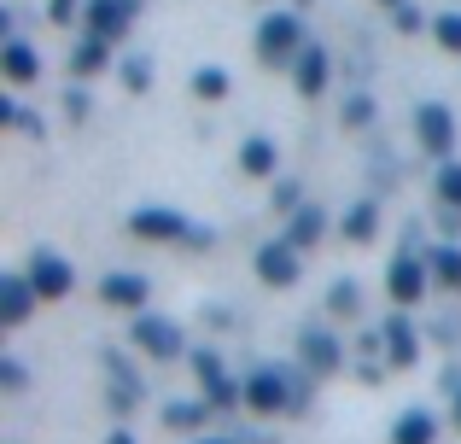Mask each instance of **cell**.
I'll use <instances>...</instances> for the list:
<instances>
[{"mask_svg":"<svg viewBox=\"0 0 461 444\" xmlns=\"http://www.w3.org/2000/svg\"><path fill=\"white\" fill-rule=\"evenodd\" d=\"M298 275H304V258H298V246L293 240H263L258 246V281L263 286H293Z\"/></svg>","mask_w":461,"mask_h":444,"instance_id":"cell-9","label":"cell"},{"mask_svg":"<svg viewBox=\"0 0 461 444\" xmlns=\"http://www.w3.org/2000/svg\"><path fill=\"white\" fill-rule=\"evenodd\" d=\"M432 286V263L420 258V251H403V258L392 263V275H385V293L397 298V310H415L420 298H427Z\"/></svg>","mask_w":461,"mask_h":444,"instance_id":"cell-7","label":"cell"},{"mask_svg":"<svg viewBox=\"0 0 461 444\" xmlns=\"http://www.w3.org/2000/svg\"><path fill=\"white\" fill-rule=\"evenodd\" d=\"M228 94H234V77H228L222 65H199L193 70V100L216 105V100H228Z\"/></svg>","mask_w":461,"mask_h":444,"instance_id":"cell-22","label":"cell"},{"mask_svg":"<svg viewBox=\"0 0 461 444\" xmlns=\"http://www.w3.org/2000/svg\"><path fill=\"white\" fill-rule=\"evenodd\" d=\"M65 112H70V117H88V88H82V82L65 94Z\"/></svg>","mask_w":461,"mask_h":444,"instance_id":"cell-36","label":"cell"},{"mask_svg":"<svg viewBox=\"0 0 461 444\" xmlns=\"http://www.w3.org/2000/svg\"><path fill=\"white\" fill-rule=\"evenodd\" d=\"M321 234H327V211H321V205H298L293 222H286V240H293L298 251H310Z\"/></svg>","mask_w":461,"mask_h":444,"instance_id":"cell-21","label":"cell"},{"mask_svg":"<svg viewBox=\"0 0 461 444\" xmlns=\"http://www.w3.org/2000/svg\"><path fill=\"white\" fill-rule=\"evenodd\" d=\"M199 444H234V439H199Z\"/></svg>","mask_w":461,"mask_h":444,"instance_id":"cell-38","label":"cell"},{"mask_svg":"<svg viewBox=\"0 0 461 444\" xmlns=\"http://www.w3.org/2000/svg\"><path fill=\"white\" fill-rule=\"evenodd\" d=\"M327 304H333V316H357V281H339Z\"/></svg>","mask_w":461,"mask_h":444,"instance_id":"cell-30","label":"cell"},{"mask_svg":"<svg viewBox=\"0 0 461 444\" xmlns=\"http://www.w3.org/2000/svg\"><path fill=\"white\" fill-rule=\"evenodd\" d=\"M392 12H397V30H403V35H415V30H420V23H427V18H420V12H415V6H409V0H397V6H392Z\"/></svg>","mask_w":461,"mask_h":444,"instance_id":"cell-34","label":"cell"},{"mask_svg":"<svg viewBox=\"0 0 461 444\" xmlns=\"http://www.w3.org/2000/svg\"><path fill=\"white\" fill-rule=\"evenodd\" d=\"M392 444H438V415L432 410H403L392 427Z\"/></svg>","mask_w":461,"mask_h":444,"instance_id":"cell-20","label":"cell"},{"mask_svg":"<svg viewBox=\"0 0 461 444\" xmlns=\"http://www.w3.org/2000/svg\"><path fill=\"white\" fill-rule=\"evenodd\" d=\"M129 345L135 351H147V357H158V363H176L181 357V328L169 316H152V310H135V328H129Z\"/></svg>","mask_w":461,"mask_h":444,"instance_id":"cell-5","label":"cell"},{"mask_svg":"<svg viewBox=\"0 0 461 444\" xmlns=\"http://www.w3.org/2000/svg\"><path fill=\"white\" fill-rule=\"evenodd\" d=\"M298 205H304V199H298V182H275V211H281V217H293Z\"/></svg>","mask_w":461,"mask_h":444,"instance_id":"cell-32","label":"cell"},{"mask_svg":"<svg viewBox=\"0 0 461 444\" xmlns=\"http://www.w3.org/2000/svg\"><path fill=\"white\" fill-rule=\"evenodd\" d=\"M0 77H6L12 88L35 82V77H41V59H35V47H30V41H6V47H0Z\"/></svg>","mask_w":461,"mask_h":444,"instance_id":"cell-15","label":"cell"},{"mask_svg":"<svg viewBox=\"0 0 461 444\" xmlns=\"http://www.w3.org/2000/svg\"><path fill=\"white\" fill-rule=\"evenodd\" d=\"M70 18H82L77 0H47V23H70Z\"/></svg>","mask_w":461,"mask_h":444,"instance_id":"cell-35","label":"cell"},{"mask_svg":"<svg viewBox=\"0 0 461 444\" xmlns=\"http://www.w3.org/2000/svg\"><path fill=\"white\" fill-rule=\"evenodd\" d=\"M456 427H461V392H456Z\"/></svg>","mask_w":461,"mask_h":444,"instance_id":"cell-39","label":"cell"},{"mask_svg":"<svg viewBox=\"0 0 461 444\" xmlns=\"http://www.w3.org/2000/svg\"><path fill=\"white\" fill-rule=\"evenodd\" d=\"M432 35H438L444 53H461V12H438V18H432Z\"/></svg>","mask_w":461,"mask_h":444,"instance_id":"cell-28","label":"cell"},{"mask_svg":"<svg viewBox=\"0 0 461 444\" xmlns=\"http://www.w3.org/2000/svg\"><path fill=\"white\" fill-rule=\"evenodd\" d=\"M304 363H310V375H339V368H345V345L327 328H310L304 333Z\"/></svg>","mask_w":461,"mask_h":444,"instance_id":"cell-13","label":"cell"},{"mask_svg":"<svg viewBox=\"0 0 461 444\" xmlns=\"http://www.w3.org/2000/svg\"><path fill=\"white\" fill-rule=\"evenodd\" d=\"M368 117H374V100H368V94H357V100L345 105V123H350V129H362Z\"/></svg>","mask_w":461,"mask_h":444,"instance_id":"cell-33","label":"cell"},{"mask_svg":"<svg viewBox=\"0 0 461 444\" xmlns=\"http://www.w3.org/2000/svg\"><path fill=\"white\" fill-rule=\"evenodd\" d=\"M304 18L298 12H269V18L258 23V59L263 65H275V70H286V65H298V53H304Z\"/></svg>","mask_w":461,"mask_h":444,"instance_id":"cell-3","label":"cell"},{"mask_svg":"<svg viewBox=\"0 0 461 444\" xmlns=\"http://www.w3.org/2000/svg\"><path fill=\"white\" fill-rule=\"evenodd\" d=\"M123 88H129V94H147V88H152V59H147V53L123 59Z\"/></svg>","mask_w":461,"mask_h":444,"instance_id":"cell-27","label":"cell"},{"mask_svg":"<svg viewBox=\"0 0 461 444\" xmlns=\"http://www.w3.org/2000/svg\"><path fill=\"white\" fill-rule=\"evenodd\" d=\"M415 140H420L427 159H450V152H456V112L438 105V100L415 105Z\"/></svg>","mask_w":461,"mask_h":444,"instance_id":"cell-6","label":"cell"},{"mask_svg":"<svg viewBox=\"0 0 461 444\" xmlns=\"http://www.w3.org/2000/svg\"><path fill=\"white\" fill-rule=\"evenodd\" d=\"M327 77H333V65H327V47H304L293 65V82L304 100H315V94H327Z\"/></svg>","mask_w":461,"mask_h":444,"instance_id":"cell-14","label":"cell"},{"mask_svg":"<svg viewBox=\"0 0 461 444\" xmlns=\"http://www.w3.org/2000/svg\"><path fill=\"white\" fill-rule=\"evenodd\" d=\"M380 333H385V357H392V368L420 363V340H415V328H409V316H392Z\"/></svg>","mask_w":461,"mask_h":444,"instance_id":"cell-16","label":"cell"},{"mask_svg":"<svg viewBox=\"0 0 461 444\" xmlns=\"http://www.w3.org/2000/svg\"><path fill=\"white\" fill-rule=\"evenodd\" d=\"M41 304V293H35L30 275H0V328H23L30 322V310Z\"/></svg>","mask_w":461,"mask_h":444,"instance_id":"cell-11","label":"cell"},{"mask_svg":"<svg viewBox=\"0 0 461 444\" xmlns=\"http://www.w3.org/2000/svg\"><path fill=\"white\" fill-rule=\"evenodd\" d=\"M0 123L23 129L30 140H47V123H41V117H30V105H18V100H0Z\"/></svg>","mask_w":461,"mask_h":444,"instance_id":"cell-26","label":"cell"},{"mask_svg":"<svg viewBox=\"0 0 461 444\" xmlns=\"http://www.w3.org/2000/svg\"><path fill=\"white\" fill-rule=\"evenodd\" d=\"M204 415H211V398H181L164 410V427L169 433H193V427H204Z\"/></svg>","mask_w":461,"mask_h":444,"instance_id":"cell-23","label":"cell"},{"mask_svg":"<svg viewBox=\"0 0 461 444\" xmlns=\"http://www.w3.org/2000/svg\"><path fill=\"white\" fill-rule=\"evenodd\" d=\"M129 234H135V240H169V246H193V251H211L216 246L211 228L193 222V217H181V211H169V205H140L135 217H129Z\"/></svg>","mask_w":461,"mask_h":444,"instance_id":"cell-1","label":"cell"},{"mask_svg":"<svg viewBox=\"0 0 461 444\" xmlns=\"http://www.w3.org/2000/svg\"><path fill=\"white\" fill-rule=\"evenodd\" d=\"M427 263H432V281H444V286L461 293V246H432Z\"/></svg>","mask_w":461,"mask_h":444,"instance_id":"cell-25","label":"cell"},{"mask_svg":"<svg viewBox=\"0 0 461 444\" xmlns=\"http://www.w3.org/2000/svg\"><path fill=\"white\" fill-rule=\"evenodd\" d=\"M0 386H6V392H23V386H30V375H23L18 357H0Z\"/></svg>","mask_w":461,"mask_h":444,"instance_id":"cell-31","label":"cell"},{"mask_svg":"<svg viewBox=\"0 0 461 444\" xmlns=\"http://www.w3.org/2000/svg\"><path fill=\"white\" fill-rule=\"evenodd\" d=\"M135 18H140V0H82V23H88V35H105V41L129 35Z\"/></svg>","mask_w":461,"mask_h":444,"instance_id":"cell-10","label":"cell"},{"mask_svg":"<svg viewBox=\"0 0 461 444\" xmlns=\"http://www.w3.org/2000/svg\"><path fill=\"white\" fill-rule=\"evenodd\" d=\"M438 199L450 211H461V164L456 159H444V170H438Z\"/></svg>","mask_w":461,"mask_h":444,"instance_id":"cell-29","label":"cell"},{"mask_svg":"<svg viewBox=\"0 0 461 444\" xmlns=\"http://www.w3.org/2000/svg\"><path fill=\"white\" fill-rule=\"evenodd\" d=\"M304 403H310L304 380H293L286 368L263 363L258 375H246V410H258V415H281V410H304Z\"/></svg>","mask_w":461,"mask_h":444,"instance_id":"cell-2","label":"cell"},{"mask_svg":"<svg viewBox=\"0 0 461 444\" xmlns=\"http://www.w3.org/2000/svg\"><path fill=\"white\" fill-rule=\"evenodd\" d=\"M380 234V205L374 199H362V205L345 211V240H357V246H368V240Z\"/></svg>","mask_w":461,"mask_h":444,"instance_id":"cell-24","label":"cell"},{"mask_svg":"<svg viewBox=\"0 0 461 444\" xmlns=\"http://www.w3.org/2000/svg\"><path fill=\"white\" fill-rule=\"evenodd\" d=\"M193 375H199V392L204 398H211V410H240V403H246V380H234L222 368V357L216 351H193Z\"/></svg>","mask_w":461,"mask_h":444,"instance_id":"cell-4","label":"cell"},{"mask_svg":"<svg viewBox=\"0 0 461 444\" xmlns=\"http://www.w3.org/2000/svg\"><path fill=\"white\" fill-rule=\"evenodd\" d=\"M23 275L35 281V293L47 298V304H59V298H70V286H77V269H70L59 251H30V263H23Z\"/></svg>","mask_w":461,"mask_h":444,"instance_id":"cell-8","label":"cell"},{"mask_svg":"<svg viewBox=\"0 0 461 444\" xmlns=\"http://www.w3.org/2000/svg\"><path fill=\"white\" fill-rule=\"evenodd\" d=\"M105 444H140V439L129 433V427H112V433H105Z\"/></svg>","mask_w":461,"mask_h":444,"instance_id":"cell-37","label":"cell"},{"mask_svg":"<svg viewBox=\"0 0 461 444\" xmlns=\"http://www.w3.org/2000/svg\"><path fill=\"white\" fill-rule=\"evenodd\" d=\"M105 368H112V410H117V415H129V410L140 403V380L129 375L123 351H105Z\"/></svg>","mask_w":461,"mask_h":444,"instance_id":"cell-18","label":"cell"},{"mask_svg":"<svg viewBox=\"0 0 461 444\" xmlns=\"http://www.w3.org/2000/svg\"><path fill=\"white\" fill-rule=\"evenodd\" d=\"M380 6H397V0H380Z\"/></svg>","mask_w":461,"mask_h":444,"instance_id":"cell-40","label":"cell"},{"mask_svg":"<svg viewBox=\"0 0 461 444\" xmlns=\"http://www.w3.org/2000/svg\"><path fill=\"white\" fill-rule=\"evenodd\" d=\"M105 65H112V41H105V35H82L77 53H70V77L88 82V77H100Z\"/></svg>","mask_w":461,"mask_h":444,"instance_id":"cell-17","label":"cell"},{"mask_svg":"<svg viewBox=\"0 0 461 444\" xmlns=\"http://www.w3.org/2000/svg\"><path fill=\"white\" fill-rule=\"evenodd\" d=\"M100 298L112 310H147V298H152V281L147 275H129V269H117V275H105L100 281Z\"/></svg>","mask_w":461,"mask_h":444,"instance_id":"cell-12","label":"cell"},{"mask_svg":"<svg viewBox=\"0 0 461 444\" xmlns=\"http://www.w3.org/2000/svg\"><path fill=\"white\" fill-rule=\"evenodd\" d=\"M240 170H246V176H275V170H281V147H275L269 135L240 140Z\"/></svg>","mask_w":461,"mask_h":444,"instance_id":"cell-19","label":"cell"}]
</instances>
